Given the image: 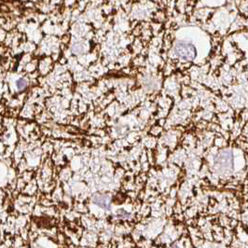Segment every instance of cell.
Segmentation results:
<instances>
[{"label":"cell","mask_w":248,"mask_h":248,"mask_svg":"<svg viewBox=\"0 0 248 248\" xmlns=\"http://www.w3.org/2000/svg\"><path fill=\"white\" fill-rule=\"evenodd\" d=\"M175 53L182 60L191 61L196 57V49L192 44L181 41L176 44L175 48Z\"/></svg>","instance_id":"6da1fadb"},{"label":"cell","mask_w":248,"mask_h":248,"mask_svg":"<svg viewBox=\"0 0 248 248\" xmlns=\"http://www.w3.org/2000/svg\"><path fill=\"white\" fill-rule=\"evenodd\" d=\"M229 161L232 162V154L229 151H223L221 154L218 155V160H217V162H218V164L219 166H223V163L225 162V167L226 168L231 166V165H229Z\"/></svg>","instance_id":"3957f363"},{"label":"cell","mask_w":248,"mask_h":248,"mask_svg":"<svg viewBox=\"0 0 248 248\" xmlns=\"http://www.w3.org/2000/svg\"><path fill=\"white\" fill-rule=\"evenodd\" d=\"M26 85H27V82H26V80L23 79V78H21V79H19V80L17 81V87L19 88V90H22V89H24V88L26 87Z\"/></svg>","instance_id":"277c9868"},{"label":"cell","mask_w":248,"mask_h":248,"mask_svg":"<svg viewBox=\"0 0 248 248\" xmlns=\"http://www.w3.org/2000/svg\"><path fill=\"white\" fill-rule=\"evenodd\" d=\"M110 196L109 195H97L93 198V203L104 209H108L110 205Z\"/></svg>","instance_id":"7a4b0ae2"}]
</instances>
